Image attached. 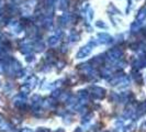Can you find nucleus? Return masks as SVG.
I'll return each instance as SVG.
<instances>
[{"label": "nucleus", "mask_w": 146, "mask_h": 132, "mask_svg": "<svg viewBox=\"0 0 146 132\" xmlns=\"http://www.w3.org/2000/svg\"><path fill=\"white\" fill-rule=\"evenodd\" d=\"M78 99H87L88 98V91L87 90H79L77 94Z\"/></svg>", "instance_id": "6ab92c4d"}, {"label": "nucleus", "mask_w": 146, "mask_h": 132, "mask_svg": "<svg viewBox=\"0 0 146 132\" xmlns=\"http://www.w3.org/2000/svg\"><path fill=\"white\" fill-rule=\"evenodd\" d=\"M21 52L23 54H27V55L30 54L32 52V45L30 43H28V42H24L23 45L21 46Z\"/></svg>", "instance_id": "9b49d317"}, {"label": "nucleus", "mask_w": 146, "mask_h": 132, "mask_svg": "<svg viewBox=\"0 0 146 132\" xmlns=\"http://www.w3.org/2000/svg\"><path fill=\"white\" fill-rule=\"evenodd\" d=\"M92 118H94V115H92V113H88L87 116H85L84 119H82V123H88Z\"/></svg>", "instance_id": "b1692460"}, {"label": "nucleus", "mask_w": 146, "mask_h": 132, "mask_svg": "<svg viewBox=\"0 0 146 132\" xmlns=\"http://www.w3.org/2000/svg\"><path fill=\"white\" fill-rule=\"evenodd\" d=\"M25 84L29 85L30 87H31V89H33L37 84V77L36 76H30L29 78L27 79V81H25Z\"/></svg>", "instance_id": "1a4fd4ad"}, {"label": "nucleus", "mask_w": 146, "mask_h": 132, "mask_svg": "<svg viewBox=\"0 0 146 132\" xmlns=\"http://www.w3.org/2000/svg\"><path fill=\"white\" fill-rule=\"evenodd\" d=\"M134 129H135V125H127V127H125L124 128V132H133L134 131Z\"/></svg>", "instance_id": "393cba45"}, {"label": "nucleus", "mask_w": 146, "mask_h": 132, "mask_svg": "<svg viewBox=\"0 0 146 132\" xmlns=\"http://www.w3.org/2000/svg\"><path fill=\"white\" fill-rule=\"evenodd\" d=\"M55 132H64V130L63 129H58V130H56Z\"/></svg>", "instance_id": "72a5a7b5"}, {"label": "nucleus", "mask_w": 146, "mask_h": 132, "mask_svg": "<svg viewBox=\"0 0 146 132\" xmlns=\"http://www.w3.org/2000/svg\"><path fill=\"white\" fill-rule=\"evenodd\" d=\"M25 61L27 62H32V61H34V55H31V54H28L27 55V57H25Z\"/></svg>", "instance_id": "cd10ccee"}, {"label": "nucleus", "mask_w": 146, "mask_h": 132, "mask_svg": "<svg viewBox=\"0 0 146 132\" xmlns=\"http://www.w3.org/2000/svg\"><path fill=\"white\" fill-rule=\"evenodd\" d=\"M62 95V93H60V90H54V93H52V98H57L59 96Z\"/></svg>", "instance_id": "bb28decb"}, {"label": "nucleus", "mask_w": 146, "mask_h": 132, "mask_svg": "<svg viewBox=\"0 0 146 132\" xmlns=\"http://www.w3.org/2000/svg\"><path fill=\"white\" fill-rule=\"evenodd\" d=\"M141 25H142V22H139V21L134 22V23L131 25V30L133 31V32H135V31H137V30L141 28Z\"/></svg>", "instance_id": "412c9836"}, {"label": "nucleus", "mask_w": 146, "mask_h": 132, "mask_svg": "<svg viewBox=\"0 0 146 132\" xmlns=\"http://www.w3.org/2000/svg\"><path fill=\"white\" fill-rule=\"evenodd\" d=\"M20 90H21V94H23V95H28L30 91H31V87H30L29 85L24 84V85H22L21 86Z\"/></svg>", "instance_id": "f3484780"}, {"label": "nucleus", "mask_w": 146, "mask_h": 132, "mask_svg": "<svg viewBox=\"0 0 146 132\" xmlns=\"http://www.w3.org/2000/svg\"><path fill=\"white\" fill-rule=\"evenodd\" d=\"M21 132H32V130L29 129V128H23L21 130Z\"/></svg>", "instance_id": "7c9ffc66"}, {"label": "nucleus", "mask_w": 146, "mask_h": 132, "mask_svg": "<svg viewBox=\"0 0 146 132\" xmlns=\"http://www.w3.org/2000/svg\"><path fill=\"white\" fill-rule=\"evenodd\" d=\"M2 121H3V116H2L1 113H0V123H1Z\"/></svg>", "instance_id": "473e14b6"}, {"label": "nucleus", "mask_w": 146, "mask_h": 132, "mask_svg": "<svg viewBox=\"0 0 146 132\" xmlns=\"http://www.w3.org/2000/svg\"><path fill=\"white\" fill-rule=\"evenodd\" d=\"M123 56V52L122 50H120L119 47H114L112 50H110L108 53H107V62L108 63H111V64H114L115 62H117L119 59Z\"/></svg>", "instance_id": "f257e3e1"}, {"label": "nucleus", "mask_w": 146, "mask_h": 132, "mask_svg": "<svg viewBox=\"0 0 146 132\" xmlns=\"http://www.w3.org/2000/svg\"><path fill=\"white\" fill-rule=\"evenodd\" d=\"M145 19H146V7H144L139 11V13L136 15V21L142 22L144 21Z\"/></svg>", "instance_id": "9d476101"}, {"label": "nucleus", "mask_w": 146, "mask_h": 132, "mask_svg": "<svg viewBox=\"0 0 146 132\" xmlns=\"http://www.w3.org/2000/svg\"><path fill=\"white\" fill-rule=\"evenodd\" d=\"M25 100H27V98H25V96L23 95V94L17 95L15 98H13V105H15V107L22 108V107L24 106V103H25Z\"/></svg>", "instance_id": "39448f33"}, {"label": "nucleus", "mask_w": 146, "mask_h": 132, "mask_svg": "<svg viewBox=\"0 0 146 132\" xmlns=\"http://www.w3.org/2000/svg\"><path fill=\"white\" fill-rule=\"evenodd\" d=\"M3 103H2V101H1V99H0V106H2Z\"/></svg>", "instance_id": "f704fd0d"}, {"label": "nucleus", "mask_w": 146, "mask_h": 132, "mask_svg": "<svg viewBox=\"0 0 146 132\" xmlns=\"http://www.w3.org/2000/svg\"><path fill=\"white\" fill-rule=\"evenodd\" d=\"M102 132H107V131H102Z\"/></svg>", "instance_id": "c9c22d12"}, {"label": "nucleus", "mask_w": 146, "mask_h": 132, "mask_svg": "<svg viewBox=\"0 0 146 132\" xmlns=\"http://www.w3.org/2000/svg\"><path fill=\"white\" fill-rule=\"evenodd\" d=\"M34 5H35V0H28L23 5V10L25 12H31V10H32V8L34 7Z\"/></svg>", "instance_id": "6e6552de"}, {"label": "nucleus", "mask_w": 146, "mask_h": 132, "mask_svg": "<svg viewBox=\"0 0 146 132\" xmlns=\"http://www.w3.org/2000/svg\"><path fill=\"white\" fill-rule=\"evenodd\" d=\"M112 41V37H110L108 33H99L97 37V42L98 44H108Z\"/></svg>", "instance_id": "20e7f679"}, {"label": "nucleus", "mask_w": 146, "mask_h": 132, "mask_svg": "<svg viewBox=\"0 0 146 132\" xmlns=\"http://www.w3.org/2000/svg\"><path fill=\"white\" fill-rule=\"evenodd\" d=\"M48 45L50 46H56L57 44H58V42H59V39L56 35H53V37H48Z\"/></svg>", "instance_id": "4468645a"}, {"label": "nucleus", "mask_w": 146, "mask_h": 132, "mask_svg": "<svg viewBox=\"0 0 146 132\" xmlns=\"http://www.w3.org/2000/svg\"><path fill=\"white\" fill-rule=\"evenodd\" d=\"M130 86V78L127 76H124L121 81L117 84V89H124V88L129 87Z\"/></svg>", "instance_id": "0eeeda50"}, {"label": "nucleus", "mask_w": 146, "mask_h": 132, "mask_svg": "<svg viewBox=\"0 0 146 132\" xmlns=\"http://www.w3.org/2000/svg\"><path fill=\"white\" fill-rule=\"evenodd\" d=\"M85 15H87L88 20H89V21H91V20L94 19V10H92V9H90V8H88Z\"/></svg>", "instance_id": "4be33fe9"}, {"label": "nucleus", "mask_w": 146, "mask_h": 132, "mask_svg": "<svg viewBox=\"0 0 146 132\" xmlns=\"http://www.w3.org/2000/svg\"><path fill=\"white\" fill-rule=\"evenodd\" d=\"M92 47H94V45L91 43L87 44V45H85V46H82L79 52L77 53V55H76V57L77 59H84V57H87L88 55L91 53L92 51Z\"/></svg>", "instance_id": "f03ea898"}, {"label": "nucleus", "mask_w": 146, "mask_h": 132, "mask_svg": "<svg viewBox=\"0 0 146 132\" xmlns=\"http://www.w3.org/2000/svg\"><path fill=\"white\" fill-rule=\"evenodd\" d=\"M11 130V125H9L8 122H5V121H2L1 123H0V132H8Z\"/></svg>", "instance_id": "2eb2a0df"}, {"label": "nucleus", "mask_w": 146, "mask_h": 132, "mask_svg": "<svg viewBox=\"0 0 146 132\" xmlns=\"http://www.w3.org/2000/svg\"><path fill=\"white\" fill-rule=\"evenodd\" d=\"M133 76H134V79L135 81L139 84V85H142L143 84V78H142V75L139 73H136V72H133Z\"/></svg>", "instance_id": "a211bd4d"}, {"label": "nucleus", "mask_w": 146, "mask_h": 132, "mask_svg": "<svg viewBox=\"0 0 146 132\" xmlns=\"http://www.w3.org/2000/svg\"><path fill=\"white\" fill-rule=\"evenodd\" d=\"M11 90H12V85H11L10 83H7V84L5 85V91L8 94V93L11 91Z\"/></svg>", "instance_id": "a878e982"}, {"label": "nucleus", "mask_w": 146, "mask_h": 132, "mask_svg": "<svg viewBox=\"0 0 146 132\" xmlns=\"http://www.w3.org/2000/svg\"><path fill=\"white\" fill-rule=\"evenodd\" d=\"M144 113H146V100L139 103L137 108L135 109V117H141Z\"/></svg>", "instance_id": "423d86ee"}, {"label": "nucleus", "mask_w": 146, "mask_h": 132, "mask_svg": "<svg viewBox=\"0 0 146 132\" xmlns=\"http://www.w3.org/2000/svg\"><path fill=\"white\" fill-rule=\"evenodd\" d=\"M31 100H32V105H33L34 107H37L38 105L42 103V98H41V96H38V95H33Z\"/></svg>", "instance_id": "ddd939ff"}, {"label": "nucleus", "mask_w": 146, "mask_h": 132, "mask_svg": "<svg viewBox=\"0 0 146 132\" xmlns=\"http://www.w3.org/2000/svg\"><path fill=\"white\" fill-rule=\"evenodd\" d=\"M79 39H80V34H79L78 32H76V31H72V32L69 33L68 40H69L70 42H76V41H78Z\"/></svg>", "instance_id": "f8f14e48"}, {"label": "nucleus", "mask_w": 146, "mask_h": 132, "mask_svg": "<svg viewBox=\"0 0 146 132\" xmlns=\"http://www.w3.org/2000/svg\"><path fill=\"white\" fill-rule=\"evenodd\" d=\"M44 105H45L46 107H51V108H53V107H55V106L57 105V103H56L55 100H53V99H47V100L44 103Z\"/></svg>", "instance_id": "aec40b11"}, {"label": "nucleus", "mask_w": 146, "mask_h": 132, "mask_svg": "<svg viewBox=\"0 0 146 132\" xmlns=\"http://www.w3.org/2000/svg\"><path fill=\"white\" fill-rule=\"evenodd\" d=\"M34 50L36 52H42L44 51V49H45V44H44V42H42V41H37L36 43L34 44Z\"/></svg>", "instance_id": "dca6fc26"}, {"label": "nucleus", "mask_w": 146, "mask_h": 132, "mask_svg": "<svg viewBox=\"0 0 146 132\" xmlns=\"http://www.w3.org/2000/svg\"><path fill=\"white\" fill-rule=\"evenodd\" d=\"M141 131H146V120L141 125Z\"/></svg>", "instance_id": "c85d7f7f"}, {"label": "nucleus", "mask_w": 146, "mask_h": 132, "mask_svg": "<svg viewBox=\"0 0 146 132\" xmlns=\"http://www.w3.org/2000/svg\"><path fill=\"white\" fill-rule=\"evenodd\" d=\"M56 34H57V35H56V37H62V35H63V32H62V30H57V31H56Z\"/></svg>", "instance_id": "c756f323"}, {"label": "nucleus", "mask_w": 146, "mask_h": 132, "mask_svg": "<svg viewBox=\"0 0 146 132\" xmlns=\"http://www.w3.org/2000/svg\"><path fill=\"white\" fill-rule=\"evenodd\" d=\"M127 5H129V6H127V9H126V11L129 12V11H130V9H131V0H127Z\"/></svg>", "instance_id": "2f4dec72"}, {"label": "nucleus", "mask_w": 146, "mask_h": 132, "mask_svg": "<svg viewBox=\"0 0 146 132\" xmlns=\"http://www.w3.org/2000/svg\"><path fill=\"white\" fill-rule=\"evenodd\" d=\"M58 1H59V0H58Z\"/></svg>", "instance_id": "e433bc0d"}, {"label": "nucleus", "mask_w": 146, "mask_h": 132, "mask_svg": "<svg viewBox=\"0 0 146 132\" xmlns=\"http://www.w3.org/2000/svg\"><path fill=\"white\" fill-rule=\"evenodd\" d=\"M96 25H97L98 28H100V29H104V30L108 29V25H107L103 21H97L96 22Z\"/></svg>", "instance_id": "5701e85b"}, {"label": "nucleus", "mask_w": 146, "mask_h": 132, "mask_svg": "<svg viewBox=\"0 0 146 132\" xmlns=\"http://www.w3.org/2000/svg\"><path fill=\"white\" fill-rule=\"evenodd\" d=\"M92 90V96L96 99H102L103 97L106 96V89L102 87H98V86H94L91 88Z\"/></svg>", "instance_id": "7ed1b4c3"}]
</instances>
